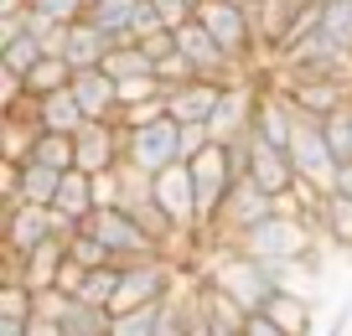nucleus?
Here are the masks:
<instances>
[{"instance_id":"18","label":"nucleus","mask_w":352,"mask_h":336,"mask_svg":"<svg viewBox=\"0 0 352 336\" xmlns=\"http://www.w3.org/2000/svg\"><path fill=\"white\" fill-rule=\"evenodd\" d=\"M135 11H140V0H94L88 21L99 32H109L114 47H135Z\"/></svg>"},{"instance_id":"32","label":"nucleus","mask_w":352,"mask_h":336,"mask_svg":"<svg viewBox=\"0 0 352 336\" xmlns=\"http://www.w3.org/2000/svg\"><path fill=\"white\" fill-rule=\"evenodd\" d=\"M321 32H327L337 47H347V52H352V0H327V11H321Z\"/></svg>"},{"instance_id":"23","label":"nucleus","mask_w":352,"mask_h":336,"mask_svg":"<svg viewBox=\"0 0 352 336\" xmlns=\"http://www.w3.org/2000/svg\"><path fill=\"white\" fill-rule=\"evenodd\" d=\"M73 78H78V67L67 63V57H52V52H47L42 63H36L32 73H26V93H32V98L67 93V88H73Z\"/></svg>"},{"instance_id":"28","label":"nucleus","mask_w":352,"mask_h":336,"mask_svg":"<svg viewBox=\"0 0 352 336\" xmlns=\"http://www.w3.org/2000/svg\"><path fill=\"white\" fill-rule=\"evenodd\" d=\"M120 280H124V269H120V264L88 269V284H83V295H78V300H83V305H104V311H109V305H114V295H120Z\"/></svg>"},{"instance_id":"30","label":"nucleus","mask_w":352,"mask_h":336,"mask_svg":"<svg viewBox=\"0 0 352 336\" xmlns=\"http://www.w3.org/2000/svg\"><path fill=\"white\" fill-rule=\"evenodd\" d=\"M36 315V295L21 280H0V321H32Z\"/></svg>"},{"instance_id":"38","label":"nucleus","mask_w":352,"mask_h":336,"mask_svg":"<svg viewBox=\"0 0 352 336\" xmlns=\"http://www.w3.org/2000/svg\"><path fill=\"white\" fill-rule=\"evenodd\" d=\"M83 284H88V269H83V264H73V259H67V264H63V274H57V295L78 300V295H83Z\"/></svg>"},{"instance_id":"37","label":"nucleus","mask_w":352,"mask_h":336,"mask_svg":"<svg viewBox=\"0 0 352 336\" xmlns=\"http://www.w3.org/2000/svg\"><path fill=\"white\" fill-rule=\"evenodd\" d=\"M155 73H161L166 88H176V83H192V78H197V67H192L182 52H171V57H161V63H155Z\"/></svg>"},{"instance_id":"22","label":"nucleus","mask_w":352,"mask_h":336,"mask_svg":"<svg viewBox=\"0 0 352 336\" xmlns=\"http://www.w3.org/2000/svg\"><path fill=\"white\" fill-rule=\"evenodd\" d=\"M321 243L337 254H352V197L331 192L327 207H321Z\"/></svg>"},{"instance_id":"34","label":"nucleus","mask_w":352,"mask_h":336,"mask_svg":"<svg viewBox=\"0 0 352 336\" xmlns=\"http://www.w3.org/2000/svg\"><path fill=\"white\" fill-rule=\"evenodd\" d=\"M166 305V300H161ZM161 305H145V311H130V315H114L109 336H155V321H161Z\"/></svg>"},{"instance_id":"48","label":"nucleus","mask_w":352,"mask_h":336,"mask_svg":"<svg viewBox=\"0 0 352 336\" xmlns=\"http://www.w3.org/2000/svg\"><path fill=\"white\" fill-rule=\"evenodd\" d=\"M228 5H239V11H254V0H228Z\"/></svg>"},{"instance_id":"26","label":"nucleus","mask_w":352,"mask_h":336,"mask_svg":"<svg viewBox=\"0 0 352 336\" xmlns=\"http://www.w3.org/2000/svg\"><path fill=\"white\" fill-rule=\"evenodd\" d=\"M42 57H47V47L36 42L32 32H21L16 42H6V47H0V73H16V78H26L36 63H42Z\"/></svg>"},{"instance_id":"33","label":"nucleus","mask_w":352,"mask_h":336,"mask_svg":"<svg viewBox=\"0 0 352 336\" xmlns=\"http://www.w3.org/2000/svg\"><path fill=\"white\" fill-rule=\"evenodd\" d=\"M171 120V109H166V93L161 98H145V104H130L120 109V130H151V124Z\"/></svg>"},{"instance_id":"15","label":"nucleus","mask_w":352,"mask_h":336,"mask_svg":"<svg viewBox=\"0 0 352 336\" xmlns=\"http://www.w3.org/2000/svg\"><path fill=\"white\" fill-rule=\"evenodd\" d=\"M264 315L285 336H316V300L300 295V290H285V284H280V290L264 300Z\"/></svg>"},{"instance_id":"10","label":"nucleus","mask_w":352,"mask_h":336,"mask_svg":"<svg viewBox=\"0 0 352 336\" xmlns=\"http://www.w3.org/2000/svg\"><path fill=\"white\" fill-rule=\"evenodd\" d=\"M155 202L171 212L176 228H187V233L202 228V217H197V186H192V166L187 161L166 166V171L155 176Z\"/></svg>"},{"instance_id":"40","label":"nucleus","mask_w":352,"mask_h":336,"mask_svg":"<svg viewBox=\"0 0 352 336\" xmlns=\"http://www.w3.org/2000/svg\"><path fill=\"white\" fill-rule=\"evenodd\" d=\"M67 295H57V290H47V295H36V315H47V321H63L67 315Z\"/></svg>"},{"instance_id":"31","label":"nucleus","mask_w":352,"mask_h":336,"mask_svg":"<svg viewBox=\"0 0 352 336\" xmlns=\"http://www.w3.org/2000/svg\"><path fill=\"white\" fill-rule=\"evenodd\" d=\"M67 259L73 264H83V269H104V264H114V254H109V243L104 238H94V233H78V238H67Z\"/></svg>"},{"instance_id":"12","label":"nucleus","mask_w":352,"mask_h":336,"mask_svg":"<svg viewBox=\"0 0 352 336\" xmlns=\"http://www.w3.org/2000/svg\"><path fill=\"white\" fill-rule=\"evenodd\" d=\"M223 93H228V83H212V78H192V83L166 88V109H171V120H176V124H208L212 114H218Z\"/></svg>"},{"instance_id":"43","label":"nucleus","mask_w":352,"mask_h":336,"mask_svg":"<svg viewBox=\"0 0 352 336\" xmlns=\"http://www.w3.org/2000/svg\"><path fill=\"white\" fill-rule=\"evenodd\" d=\"M347 326H352V300H342L337 315H331V326H327L321 336H347Z\"/></svg>"},{"instance_id":"5","label":"nucleus","mask_w":352,"mask_h":336,"mask_svg":"<svg viewBox=\"0 0 352 336\" xmlns=\"http://www.w3.org/2000/svg\"><path fill=\"white\" fill-rule=\"evenodd\" d=\"M176 161H182V124L176 120H161L151 130H124V166H135L145 176H161Z\"/></svg>"},{"instance_id":"35","label":"nucleus","mask_w":352,"mask_h":336,"mask_svg":"<svg viewBox=\"0 0 352 336\" xmlns=\"http://www.w3.org/2000/svg\"><path fill=\"white\" fill-rule=\"evenodd\" d=\"M42 16H52L57 26H78V21H88V0H32Z\"/></svg>"},{"instance_id":"19","label":"nucleus","mask_w":352,"mask_h":336,"mask_svg":"<svg viewBox=\"0 0 352 336\" xmlns=\"http://www.w3.org/2000/svg\"><path fill=\"white\" fill-rule=\"evenodd\" d=\"M42 124L36 120H6L0 114V161H16V166H26L36 155V145H42Z\"/></svg>"},{"instance_id":"45","label":"nucleus","mask_w":352,"mask_h":336,"mask_svg":"<svg viewBox=\"0 0 352 336\" xmlns=\"http://www.w3.org/2000/svg\"><path fill=\"white\" fill-rule=\"evenodd\" d=\"M337 192H342V197H352V161H342V166H337Z\"/></svg>"},{"instance_id":"24","label":"nucleus","mask_w":352,"mask_h":336,"mask_svg":"<svg viewBox=\"0 0 352 336\" xmlns=\"http://www.w3.org/2000/svg\"><path fill=\"white\" fill-rule=\"evenodd\" d=\"M63 176L67 171H52L42 161H26L21 166V202H36V207H57V192H63Z\"/></svg>"},{"instance_id":"17","label":"nucleus","mask_w":352,"mask_h":336,"mask_svg":"<svg viewBox=\"0 0 352 336\" xmlns=\"http://www.w3.org/2000/svg\"><path fill=\"white\" fill-rule=\"evenodd\" d=\"M109 52H114L109 32H99L94 21L67 26V47H63V57L78 67V73H88V67H104V57H109Z\"/></svg>"},{"instance_id":"11","label":"nucleus","mask_w":352,"mask_h":336,"mask_svg":"<svg viewBox=\"0 0 352 336\" xmlns=\"http://www.w3.org/2000/svg\"><path fill=\"white\" fill-rule=\"evenodd\" d=\"M270 217H275V197H270V192H259L254 181H239V186H233V197H228V207H223L218 233L239 243L243 233H254L259 223H270Z\"/></svg>"},{"instance_id":"9","label":"nucleus","mask_w":352,"mask_h":336,"mask_svg":"<svg viewBox=\"0 0 352 336\" xmlns=\"http://www.w3.org/2000/svg\"><path fill=\"white\" fill-rule=\"evenodd\" d=\"M120 166H124V130L109 120H88L78 135V171L104 176V171H120Z\"/></svg>"},{"instance_id":"2","label":"nucleus","mask_w":352,"mask_h":336,"mask_svg":"<svg viewBox=\"0 0 352 336\" xmlns=\"http://www.w3.org/2000/svg\"><path fill=\"white\" fill-rule=\"evenodd\" d=\"M88 233L109 243V254H114L120 269L124 264H145V259H166L161 243H155L151 233L135 223V212H124V207H99V212L88 217Z\"/></svg>"},{"instance_id":"7","label":"nucleus","mask_w":352,"mask_h":336,"mask_svg":"<svg viewBox=\"0 0 352 336\" xmlns=\"http://www.w3.org/2000/svg\"><path fill=\"white\" fill-rule=\"evenodd\" d=\"M63 264H67V238H47L42 249H32L26 259L21 254H6V259H0V280H21L32 295H47V290H57Z\"/></svg>"},{"instance_id":"20","label":"nucleus","mask_w":352,"mask_h":336,"mask_svg":"<svg viewBox=\"0 0 352 336\" xmlns=\"http://www.w3.org/2000/svg\"><path fill=\"white\" fill-rule=\"evenodd\" d=\"M57 212L73 217L78 228H88V217L99 212V202H94V176H88V171H67V176H63V192H57Z\"/></svg>"},{"instance_id":"13","label":"nucleus","mask_w":352,"mask_h":336,"mask_svg":"<svg viewBox=\"0 0 352 336\" xmlns=\"http://www.w3.org/2000/svg\"><path fill=\"white\" fill-rule=\"evenodd\" d=\"M249 181L259 186V192H270V197L296 192V161H290V150H280V145H270V140H259V135H254Z\"/></svg>"},{"instance_id":"41","label":"nucleus","mask_w":352,"mask_h":336,"mask_svg":"<svg viewBox=\"0 0 352 336\" xmlns=\"http://www.w3.org/2000/svg\"><path fill=\"white\" fill-rule=\"evenodd\" d=\"M145 52H151V63H161V57H171L176 52V32H155V36H145Z\"/></svg>"},{"instance_id":"21","label":"nucleus","mask_w":352,"mask_h":336,"mask_svg":"<svg viewBox=\"0 0 352 336\" xmlns=\"http://www.w3.org/2000/svg\"><path fill=\"white\" fill-rule=\"evenodd\" d=\"M36 104H42V130L47 135H83L88 114L73 98V88H67V93H52V98H36Z\"/></svg>"},{"instance_id":"6","label":"nucleus","mask_w":352,"mask_h":336,"mask_svg":"<svg viewBox=\"0 0 352 336\" xmlns=\"http://www.w3.org/2000/svg\"><path fill=\"white\" fill-rule=\"evenodd\" d=\"M285 98L296 104L300 120H337V114H347L352 109V78H290Z\"/></svg>"},{"instance_id":"1","label":"nucleus","mask_w":352,"mask_h":336,"mask_svg":"<svg viewBox=\"0 0 352 336\" xmlns=\"http://www.w3.org/2000/svg\"><path fill=\"white\" fill-rule=\"evenodd\" d=\"M311 243H321V238L300 223V217H280L275 212L270 223H259L254 233H243L239 249L249 254V259H264V264H275V269H285V264H296Z\"/></svg>"},{"instance_id":"16","label":"nucleus","mask_w":352,"mask_h":336,"mask_svg":"<svg viewBox=\"0 0 352 336\" xmlns=\"http://www.w3.org/2000/svg\"><path fill=\"white\" fill-rule=\"evenodd\" d=\"M296 130H300V114H296V104H290L285 93L259 98V109H254V135H259V140H270V145H280V150H290Z\"/></svg>"},{"instance_id":"3","label":"nucleus","mask_w":352,"mask_h":336,"mask_svg":"<svg viewBox=\"0 0 352 336\" xmlns=\"http://www.w3.org/2000/svg\"><path fill=\"white\" fill-rule=\"evenodd\" d=\"M197 21L218 36L223 52H228L239 67H249V63H259V57H264L259 32H254V16H249V11H239V5H228V0H202V5H197Z\"/></svg>"},{"instance_id":"14","label":"nucleus","mask_w":352,"mask_h":336,"mask_svg":"<svg viewBox=\"0 0 352 336\" xmlns=\"http://www.w3.org/2000/svg\"><path fill=\"white\" fill-rule=\"evenodd\" d=\"M73 98L83 104L88 120H109L120 124V83H114L104 67H88V73L73 78Z\"/></svg>"},{"instance_id":"29","label":"nucleus","mask_w":352,"mask_h":336,"mask_svg":"<svg viewBox=\"0 0 352 336\" xmlns=\"http://www.w3.org/2000/svg\"><path fill=\"white\" fill-rule=\"evenodd\" d=\"M32 161L52 166V171H78V135H42Z\"/></svg>"},{"instance_id":"25","label":"nucleus","mask_w":352,"mask_h":336,"mask_svg":"<svg viewBox=\"0 0 352 336\" xmlns=\"http://www.w3.org/2000/svg\"><path fill=\"white\" fill-rule=\"evenodd\" d=\"M57 326H63L67 336H109L114 315L104 311V305H83V300H73V305H67V315H63Z\"/></svg>"},{"instance_id":"36","label":"nucleus","mask_w":352,"mask_h":336,"mask_svg":"<svg viewBox=\"0 0 352 336\" xmlns=\"http://www.w3.org/2000/svg\"><path fill=\"white\" fill-rule=\"evenodd\" d=\"M151 5H155V16H161L166 32H182V26L197 21V5H192V0H151Z\"/></svg>"},{"instance_id":"4","label":"nucleus","mask_w":352,"mask_h":336,"mask_svg":"<svg viewBox=\"0 0 352 336\" xmlns=\"http://www.w3.org/2000/svg\"><path fill=\"white\" fill-rule=\"evenodd\" d=\"M47 238H57V212L52 207H36V202H16V207H0V254H32L42 249Z\"/></svg>"},{"instance_id":"46","label":"nucleus","mask_w":352,"mask_h":336,"mask_svg":"<svg viewBox=\"0 0 352 336\" xmlns=\"http://www.w3.org/2000/svg\"><path fill=\"white\" fill-rule=\"evenodd\" d=\"M0 336H26V321H0Z\"/></svg>"},{"instance_id":"42","label":"nucleus","mask_w":352,"mask_h":336,"mask_svg":"<svg viewBox=\"0 0 352 336\" xmlns=\"http://www.w3.org/2000/svg\"><path fill=\"white\" fill-rule=\"evenodd\" d=\"M243 336H285V331H280V326L270 321L264 311H254V315H249V331H243Z\"/></svg>"},{"instance_id":"27","label":"nucleus","mask_w":352,"mask_h":336,"mask_svg":"<svg viewBox=\"0 0 352 336\" xmlns=\"http://www.w3.org/2000/svg\"><path fill=\"white\" fill-rule=\"evenodd\" d=\"M104 73H109L114 83H124V78H140V73H155V63H151V52H145V47L135 42V47H114V52L104 57Z\"/></svg>"},{"instance_id":"49","label":"nucleus","mask_w":352,"mask_h":336,"mask_svg":"<svg viewBox=\"0 0 352 336\" xmlns=\"http://www.w3.org/2000/svg\"><path fill=\"white\" fill-rule=\"evenodd\" d=\"M88 5H94V0H88Z\"/></svg>"},{"instance_id":"8","label":"nucleus","mask_w":352,"mask_h":336,"mask_svg":"<svg viewBox=\"0 0 352 336\" xmlns=\"http://www.w3.org/2000/svg\"><path fill=\"white\" fill-rule=\"evenodd\" d=\"M290 161H296V176L316 181L327 197L337 192V155H331V145H327V124L300 120L296 140H290Z\"/></svg>"},{"instance_id":"47","label":"nucleus","mask_w":352,"mask_h":336,"mask_svg":"<svg viewBox=\"0 0 352 336\" xmlns=\"http://www.w3.org/2000/svg\"><path fill=\"white\" fill-rule=\"evenodd\" d=\"M187 336H218V331H212V326H208V321H202V315H197V321H192V331H187Z\"/></svg>"},{"instance_id":"39","label":"nucleus","mask_w":352,"mask_h":336,"mask_svg":"<svg viewBox=\"0 0 352 336\" xmlns=\"http://www.w3.org/2000/svg\"><path fill=\"white\" fill-rule=\"evenodd\" d=\"M94 202H99V207H120V171L94 176Z\"/></svg>"},{"instance_id":"44","label":"nucleus","mask_w":352,"mask_h":336,"mask_svg":"<svg viewBox=\"0 0 352 336\" xmlns=\"http://www.w3.org/2000/svg\"><path fill=\"white\" fill-rule=\"evenodd\" d=\"M26 336H67V331L57 321H47V315H32V321H26Z\"/></svg>"}]
</instances>
